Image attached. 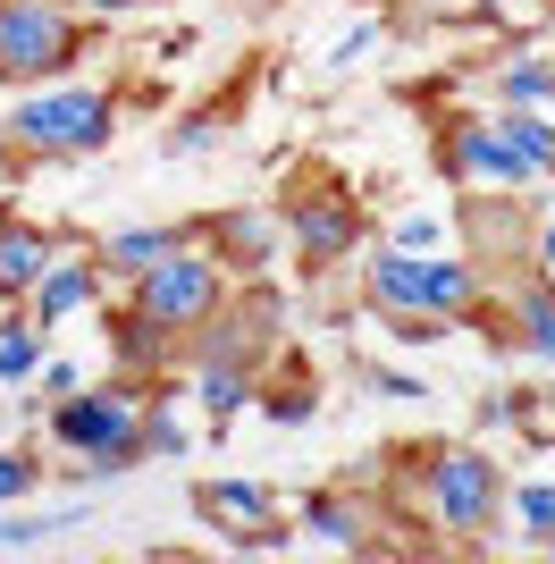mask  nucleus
<instances>
[{
    "instance_id": "1",
    "label": "nucleus",
    "mask_w": 555,
    "mask_h": 564,
    "mask_svg": "<svg viewBox=\"0 0 555 564\" xmlns=\"http://www.w3.org/2000/svg\"><path fill=\"white\" fill-rule=\"evenodd\" d=\"M210 312H219V261L210 253H168L161 270H143V295H135V321L143 329H203Z\"/></svg>"
},
{
    "instance_id": "2",
    "label": "nucleus",
    "mask_w": 555,
    "mask_h": 564,
    "mask_svg": "<svg viewBox=\"0 0 555 564\" xmlns=\"http://www.w3.org/2000/svg\"><path fill=\"white\" fill-rule=\"evenodd\" d=\"M76 59V25L59 0H0V76H59Z\"/></svg>"
},
{
    "instance_id": "3",
    "label": "nucleus",
    "mask_w": 555,
    "mask_h": 564,
    "mask_svg": "<svg viewBox=\"0 0 555 564\" xmlns=\"http://www.w3.org/2000/svg\"><path fill=\"white\" fill-rule=\"evenodd\" d=\"M9 135L25 152H92L110 135V101L101 94H43V101H18L9 110Z\"/></svg>"
},
{
    "instance_id": "4",
    "label": "nucleus",
    "mask_w": 555,
    "mask_h": 564,
    "mask_svg": "<svg viewBox=\"0 0 555 564\" xmlns=\"http://www.w3.org/2000/svg\"><path fill=\"white\" fill-rule=\"evenodd\" d=\"M429 489H438L446 531H463V540L488 531V514H497V471H488L471 447H438L429 455Z\"/></svg>"
},
{
    "instance_id": "5",
    "label": "nucleus",
    "mask_w": 555,
    "mask_h": 564,
    "mask_svg": "<svg viewBox=\"0 0 555 564\" xmlns=\"http://www.w3.org/2000/svg\"><path fill=\"white\" fill-rule=\"evenodd\" d=\"M51 430H59V447H76V455H135V413L118 397H68L51 413Z\"/></svg>"
},
{
    "instance_id": "6",
    "label": "nucleus",
    "mask_w": 555,
    "mask_h": 564,
    "mask_svg": "<svg viewBox=\"0 0 555 564\" xmlns=\"http://www.w3.org/2000/svg\"><path fill=\"white\" fill-rule=\"evenodd\" d=\"M446 169H455V177H531L497 127H455V135H446Z\"/></svg>"
},
{
    "instance_id": "7",
    "label": "nucleus",
    "mask_w": 555,
    "mask_h": 564,
    "mask_svg": "<svg viewBox=\"0 0 555 564\" xmlns=\"http://www.w3.org/2000/svg\"><path fill=\"white\" fill-rule=\"evenodd\" d=\"M370 295H379L388 312H413V321H429V261H413V253L370 261Z\"/></svg>"
},
{
    "instance_id": "8",
    "label": "nucleus",
    "mask_w": 555,
    "mask_h": 564,
    "mask_svg": "<svg viewBox=\"0 0 555 564\" xmlns=\"http://www.w3.org/2000/svg\"><path fill=\"white\" fill-rule=\"evenodd\" d=\"M295 236H303V253L337 261L353 245V212H346V203H295Z\"/></svg>"
},
{
    "instance_id": "9",
    "label": "nucleus",
    "mask_w": 555,
    "mask_h": 564,
    "mask_svg": "<svg viewBox=\"0 0 555 564\" xmlns=\"http://www.w3.org/2000/svg\"><path fill=\"white\" fill-rule=\"evenodd\" d=\"M43 270H51L43 236H34V228H0V286H9V295L43 286Z\"/></svg>"
},
{
    "instance_id": "10",
    "label": "nucleus",
    "mask_w": 555,
    "mask_h": 564,
    "mask_svg": "<svg viewBox=\"0 0 555 564\" xmlns=\"http://www.w3.org/2000/svg\"><path fill=\"white\" fill-rule=\"evenodd\" d=\"M203 514L244 522V540H261V531H270V497H261V489H244V480H219V489H203Z\"/></svg>"
},
{
    "instance_id": "11",
    "label": "nucleus",
    "mask_w": 555,
    "mask_h": 564,
    "mask_svg": "<svg viewBox=\"0 0 555 564\" xmlns=\"http://www.w3.org/2000/svg\"><path fill=\"white\" fill-rule=\"evenodd\" d=\"M471 304H480V270L471 261H429V321L471 312Z\"/></svg>"
},
{
    "instance_id": "12",
    "label": "nucleus",
    "mask_w": 555,
    "mask_h": 564,
    "mask_svg": "<svg viewBox=\"0 0 555 564\" xmlns=\"http://www.w3.org/2000/svg\"><path fill=\"white\" fill-rule=\"evenodd\" d=\"M177 245L185 236H168V228H127V236H110V261L127 270V279H143V270H161Z\"/></svg>"
},
{
    "instance_id": "13",
    "label": "nucleus",
    "mask_w": 555,
    "mask_h": 564,
    "mask_svg": "<svg viewBox=\"0 0 555 564\" xmlns=\"http://www.w3.org/2000/svg\"><path fill=\"white\" fill-rule=\"evenodd\" d=\"M497 135L513 143V161H522V169H555V127H547V118H531V110H513L505 127H497Z\"/></svg>"
},
{
    "instance_id": "14",
    "label": "nucleus",
    "mask_w": 555,
    "mask_h": 564,
    "mask_svg": "<svg viewBox=\"0 0 555 564\" xmlns=\"http://www.w3.org/2000/svg\"><path fill=\"white\" fill-rule=\"evenodd\" d=\"M497 94L522 101V110H538V101H555V68H538V59H513V68H497Z\"/></svg>"
},
{
    "instance_id": "15",
    "label": "nucleus",
    "mask_w": 555,
    "mask_h": 564,
    "mask_svg": "<svg viewBox=\"0 0 555 564\" xmlns=\"http://www.w3.org/2000/svg\"><path fill=\"white\" fill-rule=\"evenodd\" d=\"M85 295H92V270H43V286H34V304H43V321L76 312Z\"/></svg>"
},
{
    "instance_id": "16",
    "label": "nucleus",
    "mask_w": 555,
    "mask_h": 564,
    "mask_svg": "<svg viewBox=\"0 0 555 564\" xmlns=\"http://www.w3.org/2000/svg\"><path fill=\"white\" fill-rule=\"evenodd\" d=\"M203 404H210V413H236V404H244V371H236L228 354L203 371Z\"/></svg>"
},
{
    "instance_id": "17",
    "label": "nucleus",
    "mask_w": 555,
    "mask_h": 564,
    "mask_svg": "<svg viewBox=\"0 0 555 564\" xmlns=\"http://www.w3.org/2000/svg\"><path fill=\"white\" fill-rule=\"evenodd\" d=\"M522 337L555 362V295H522Z\"/></svg>"
},
{
    "instance_id": "18",
    "label": "nucleus",
    "mask_w": 555,
    "mask_h": 564,
    "mask_svg": "<svg viewBox=\"0 0 555 564\" xmlns=\"http://www.w3.org/2000/svg\"><path fill=\"white\" fill-rule=\"evenodd\" d=\"M43 362V346H34V329H0V379H25Z\"/></svg>"
},
{
    "instance_id": "19",
    "label": "nucleus",
    "mask_w": 555,
    "mask_h": 564,
    "mask_svg": "<svg viewBox=\"0 0 555 564\" xmlns=\"http://www.w3.org/2000/svg\"><path fill=\"white\" fill-rule=\"evenodd\" d=\"M522 506V522H531V540H555V480H538V489L513 497Z\"/></svg>"
},
{
    "instance_id": "20",
    "label": "nucleus",
    "mask_w": 555,
    "mask_h": 564,
    "mask_svg": "<svg viewBox=\"0 0 555 564\" xmlns=\"http://www.w3.org/2000/svg\"><path fill=\"white\" fill-rule=\"evenodd\" d=\"M303 522H312L320 540H353V514H346V506H328V497H312V506H303Z\"/></svg>"
},
{
    "instance_id": "21",
    "label": "nucleus",
    "mask_w": 555,
    "mask_h": 564,
    "mask_svg": "<svg viewBox=\"0 0 555 564\" xmlns=\"http://www.w3.org/2000/svg\"><path fill=\"white\" fill-rule=\"evenodd\" d=\"M43 531H59V522H9V514H0V547H34Z\"/></svg>"
},
{
    "instance_id": "22",
    "label": "nucleus",
    "mask_w": 555,
    "mask_h": 564,
    "mask_svg": "<svg viewBox=\"0 0 555 564\" xmlns=\"http://www.w3.org/2000/svg\"><path fill=\"white\" fill-rule=\"evenodd\" d=\"M25 480H34V464H18V455H0V506H9V497H25Z\"/></svg>"
},
{
    "instance_id": "23",
    "label": "nucleus",
    "mask_w": 555,
    "mask_h": 564,
    "mask_svg": "<svg viewBox=\"0 0 555 564\" xmlns=\"http://www.w3.org/2000/svg\"><path fill=\"white\" fill-rule=\"evenodd\" d=\"M303 413H312V397H303V388H286V397H270V422H303Z\"/></svg>"
},
{
    "instance_id": "24",
    "label": "nucleus",
    "mask_w": 555,
    "mask_h": 564,
    "mask_svg": "<svg viewBox=\"0 0 555 564\" xmlns=\"http://www.w3.org/2000/svg\"><path fill=\"white\" fill-rule=\"evenodd\" d=\"M92 9H143V0H92Z\"/></svg>"
},
{
    "instance_id": "25",
    "label": "nucleus",
    "mask_w": 555,
    "mask_h": 564,
    "mask_svg": "<svg viewBox=\"0 0 555 564\" xmlns=\"http://www.w3.org/2000/svg\"><path fill=\"white\" fill-rule=\"evenodd\" d=\"M547 261H555V228H547Z\"/></svg>"
},
{
    "instance_id": "26",
    "label": "nucleus",
    "mask_w": 555,
    "mask_h": 564,
    "mask_svg": "<svg viewBox=\"0 0 555 564\" xmlns=\"http://www.w3.org/2000/svg\"><path fill=\"white\" fill-rule=\"evenodd\" d=\"M446 9H455V0H446Z\"/></svg>"
}]
</instances>
